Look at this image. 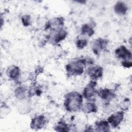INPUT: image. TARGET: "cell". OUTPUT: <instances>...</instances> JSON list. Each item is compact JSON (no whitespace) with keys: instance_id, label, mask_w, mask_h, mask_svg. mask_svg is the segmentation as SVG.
Returning a JSON list of instances; mask_svg holds the SVG:
<instances>
[{"instance_id":"1","label":"cell","mask_w":132,"mask_h":132,"mask_svg":"<svg viewBox=\"0 0 132 132\" xmlns=\"http://www.w3.org/2000/svg\"><path fill=\"white\" fill-rule=\"evenodd\" d=\"M83 105V96L77 91L67 93L64 96V107L69 112H77L81 110Z\"/></svg>"},{"instance_id":"2","label":"cell","mask_w":132,"mask_h":132,"mask_svg":"<svg viewBox=\"0 0 132 132\" xmlns=\"http://www.w3.org/2000/svg\"><path fill=\"white\" fill-rule=\"evenodd\" d=\"M88 62L84 58H74L65 65L67 74L70 76H76L81 75Z\"/></svg>"},{"instance_id":"3","label":"cell","mask_w":132,"mask_h":132,"mask_svg":"<svg viewBox=\"0 0 132 132\" xmlns=\"http://www.w3.org/2000/svg\"><path fill=\"white\" fill-rule=\"evenodd\" d=\"M97 83L95 80H91L84 88L82 95L88 101L95 102L96 96L97 95V90L96 89Z\"/></svg>"},{"instance_id":"4","label":"cell","mask_w":132,"mask_h":132,"mask_svg":"<svg viewBox=\"0 0 132 132\" xmlns=\"http://www.w3.org/2000/svg\"><path fill=\"white\" fill-rule=\"evenodd\" d=\"M68 35L67 31L63 28L51 31L47 37L48 42L53 44H57L63 40Z\"/></svg>"},{"instance_id":"5","label":"cell","mask_w":132,"mask_h":132,"mask_svg":"<svg viewBox=\"0 0 132 132\" xmlns=\"http://www.w3.org/2000/svg\"><path fill=\"white\" fill-rule=\"evenodd\" d=\"M97 95L107 104H109L116 97L115 91L107 88H101L97 90Z\"/></svg>"},{"instance_id":"6","label":"cell","mask_w":132,"mask_h":132,"mask_svg":"<svg viewBox=\"0 0 132 132\" xmlns=\"http://www.w3.org/2000/svg\"><path fill=\"white\" fill-rule=\"evenodd\" d=\"M124 112L123 111H118L111 114L107 119L109 125L112 128H117L124 119Z\"/></svg>"},{"instance_id":"7","label":"cell","mask_w":132,"mask_h":132,"mask_svg":"<svg viewBox=\"0 0 132 132\" xmlns=\"http://www.w3.org/2000/svg\"><path fill=\"white\" fill-rule=\"evenodd\" d=\"M108 44V41L106 39L98 38L95 39L91 44V48L95 55H100L106 48Z\"/></svg>"},{"instance_id":"8","label":"cell","mask_w":132,"mask_h":132,"mask_svg":"<svg viewBox=\"0 0 132 132\" xmlns=\"http://www.w3.org/2000/svg\"><path fill=\"white\" fill-rule=\"evenodd\" d=\"M87 74L92 80L96 81L102 77L103 75V68L100 65L90 67L87 69Z\"/></svg>"},{"instance_id":"9","label":"cell","mask_w":132,"mask_h":132,"mask_svg":"<svg viewBox=\"0 0 132 132\" xmlns=\"http://www.w3.org/2000/svg\"><path fill=\"white\" fill-rule=\"evenodd\" d=\"M64 20L62 17H55L51 19L47 23L45 28L51 31L56 30L63 28Z\"/></svg>"},{"instance_id":"10","label":"cell","mask_w":132,"mask_h":132,"mask_svg":"<svg viewBox=\"0 0 132 132\" xmlns=\"http://www.w3.org/2000/svg\"><path fill=\"white\" fill-rule=\"evenodd\" d=\"M116 57L122 61H131V53L124 45H121L115 50Z\"/></svg>"},{"instance_id":"11","label":"cell","mask_w":132,"mask_h":132,"mask_svg":"<svg viewBox=\"0 0 132 132\" xmlns=\"http://www.w3.org/2000/svg\"><path fill=\"white\" fill-rule=\"evenodd\" d=\"M46 122L47 120L44 115H38L32 119L30 126L32 129L39 130L44 127Z\"/></svg>"},{"instance_id":"12","label":"cell","mask_w":132,"mask_h":132,"mask_svg":"<svg viewBox=\"0 0 132 132\" xmlns=\"http://www.w3.org/2000/svg\"><path fill=\"white\" fill-rule=\"evenodd\" d=\"M6 74L10 79L17 81L19 80L21 76V70L18 66L12 65L6 70Z\"/></svg>"},{"instance_id":"13","label":"cell","mask_w":132,"mask_h":132,"mask_svg":"<svg viewBox=\"0 0 132 132\" xmlns=\"http://www.w3.org/2000/svg\"><path fill=\"white\" fill-rule=\"evenodd\" d=\"M28 90L29 88L25 86H19L15 90V95L19 100L26 99L27 97H29Z\"/></svg>"},{"instance_id":"14","label":"cell","mask_w":132,"mask_h":132,"mask_svg":"<svg viewBox=\"0 0 132 132\" xmlns=\"http://www.w3.org/2000/svg\"><path fill=\"white\" fill-rule=\"evenodd\" d=\"M113 9L116 13L119 15H123L126 13L128 7L124 2L118 1L115 4Z\"/></svg>"},{"instance_id":"15","label":"cell","mask_w":132,"mask_h":132,"mask_svg":"<svg viewBox=\"0 0 132 132\" xmlns=\"http://www.w3.org/2000/svg\"><path fill=\"white\" fill-rule=\"evenodd\" d=\"M81 110L86 113H94L97 111V107L95 102L88 101L83 104Z\"/></svg>"},{"instance_id":"16","label":"cell","mask_w":132,"mask_h":132,"mask_svg":"<svg viewBox=\"0 0 132 132\" xmlns=\"http://www.w3.org/2000/svg\"><path fill=\"white\" fill-rule=\"evenodd\" d=\"M110 128L107 120H99L95 123V130L96 131H109L110 130Z\"/></svg>"},{"instance_id":"17","label":"cell","mask_w":132,"mask_h":132,"mask_svg":"<svg viewBox=\"0 0 132 132\" xmlns=\"http://www.w3.org/2000/svg\"><path fill=\"white\" fill-rule=\"evenodd\" d=\"M81 34L85 37H91L94 33V30L92 26L89 24H83L80 29Z\"/></svg>"},{"instance_id":"18","label":"cell","mask_w":132,"mask_h":132,"mask_svg":"<svg viewBox=\"0 0 132 132\" xmlns=\"http://www.w3.org/2000/svg\"><path fill=\"white\" fill-rule=\"evenodd\" d=\"M69 125L64 120L59 121L55 126V130L58 131H70Z\"/></svg>"},{"instance_id":"19","label":"cell","mask_w":132,"mask_h":132,"mask_svg":"<svg viewBox=\"0 0 132 132\" xmlns=\"http://www.w3.org/2000/svg\"><path fill=\"white\" fill-rule=\"evenodd\" d=\"M88 44V41L85 38H81L78 39L76 41V45L79 49H82L86 47Z\"/></svg>"},{"instance_id":"20","label":"cell","mask_w":132,"mask_h":132,"mask_svg":"<svg viewBox=\"0 0 132 132\" xmlns=\"http://www.w3.org/2000/svg\"><path fill=\"white\" fill-rule=\"evenodd\" d=\"M129 105H130L129 100L128 98H126L123 100V101H122L120 103V108L121 109L122 111H124L128 109Z\"/></svg>"},{"instance_id":"21","label":"cell","mask_w":132,"mask_h":132,"mask_svg":"<svg viewBox=\"0 0 132 132\" xmlns=\"http://www.w3.org/2000/svg\"><path fill=\"white\" fill-rule=\"evenodd\" d=\"M22 22L23 24L25 26H28L30 24V17L29 15L26 14V15H24L22 16Z\"/></svg>"},{"instance_id":"22","label":"cell","mask_w":132,"mask_h":132,"mask_svg":"<svg viewBox=\"0 0 132 132\" xmlns=\"http://www.w3.org/2000/svg\"><path fill=\"white\" fill-rule=\"evenodd\" d=\"M9 108L8 106H6V105H3V106H1V119L2 118V117L4 116V117L6 116L8 113H9Z\"/></svg>"},{"instance_id":"23","label":"cell","mask_w":132,"mask_h":132,"mask_svg":"<svg viewBox=\"0 0 132 132\" xmlns=\"http://www.w3.org/2000/svg\"><path fill=\"white\" fill-rule=\"evenodd\" d=\"M122 64L124 67L129 68L131 67L132 62L131 61H122Z\"/></svg>"}]
</instances>
